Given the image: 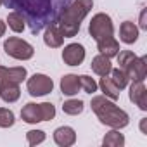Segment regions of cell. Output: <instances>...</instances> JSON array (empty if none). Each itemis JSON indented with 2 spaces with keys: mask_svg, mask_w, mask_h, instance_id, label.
I'll list each match as a JSON object with an SVG mask.
<instances>
[{
  "mask_svg": "<svg viewBox=\"0 0 147 147\" xmlns=\"http://www.w3.org/2000/svg\"><path fill=\"white\" fill-rule=\"evenodd\" d=\"M5 30H7V23H4L2 19H0V36L5 35Z\"/></svg>",
  "mask_w": 147,
  "mask_h": 147,
  "instance_id": "obj_28",
  "label": "cell"
},
{
  "mask_svg": "<svg viewBox=\"0 0 147 147\" xmlns=\"http://www.w3.org/2000/svg\"><path fill=\"white\" fill-rule=\"evenodd\" d=\"M26 88L31 97H43L54 90V82L43 73H35L31 78H28Z\"/></svg>",
  "mask_w": 147,
  "mask_h": 147,
  "instance_id": "obj_8",
  "label": "cell"
},
{
  "mask_svg": "<svg viewBox=\"0 0 147 147\" xmlns=\"http://www.w3.org/2000/svg\"><path fill=\"white\" fill-rule=\"evenodd\" d=\"M2 4H4V0H0V5H2Z\"/></svg>",
  "mask_w": 147,
  "mask_h": 147,
  "instance_id": "obj_30",
  "label": "cell"
},
{
  "mask_svg": "<svg viewBox=\"0 0 147 147\" xmlns=\"http://www.w3.org/2000/svg\"><path fill=\"white\" fill-rule=\"evenodd\" d=\"M137 38H138V28L135 26V23H131V21L121 23V26H119V40L123 43H126V45H131V43L137 42Z\"/></svg>",
  "mask_w": 147,
  "mask_h": 147,
  "instance_id": "obj_16",
  "label": "cell"
},
{
  "mask_svg": "<svg viewBox=\"0 0 147 147\" xmlns=\"http://www.w3.org/2000/svg\"><path fill=\"white\" fill-rule=\"evenodd\" d=\"M78 80H80V88L85 92V94H95L97 92V88H99V85H97V82L92 78V76H88V75H82V76H78Z\"/></svg>",
  "mask_w": 147,
  "mask_h": 147,
  "instance_id": "obj_24",
  "label": "cell"
},
{
  "mask_svg": "<svg viewBox=\"0 0 147 147\" xmlns=\"http://www.w3.org/2000/svg\"><path fill=\"white\" fill-rule=\"evenodd\" d=\"M7 24H9V28H11L14 33H21V31H24V28H26V21H24V18H23L18 11H11V12H9V16H7Z\"/></svg>",
  "mask_w": 147,
  "mask_h": 147,
  "instance_id": "obj_21",
  "label": "cell"
},
{
  "mask_svg": "<svg viewBox=\"0 0 147 147\" xmlns=\"http://www.w3.org/2000/svg\"><path fill=\"white\" fill-rule=\"evenodd\" d=\"M92 7H94V0H73L61 12L57 24H59L64 38H73L78 35L82 21L88 16Z\"/></svg>",
  "mask_w": 147,
  "mask_h": 147,
  "instance_id": "obj_2",
  "label": "cell"
},
{
  "mask_svg": "<svg viewBox=\"0 0 147 147\" xmlns=\"http://www.w3.org/2000/svg\"><path fill=\"white\" fill-rule=\"evenodd\" d=\"M21 118L24 123H30V125L40 123V121H50L55 118V107L50 102H42V104L28 102L21 109Z\"/></svg>",
  "mask_w": 147,
  "mask_h": 147,
  "instance_id": "obj_5",
  "label": "cell"
},
{
  "mask_svg": "<svg viewBox=\"0 0 147 147\" xmlns=\"http://www.w3.org/2000/svg\"><path fill=\"white\" fill-rule=\"evenodd\" d=\"M90 66H92V71L95 73V75H99V76H106V75H109L111 69H113L111 59L106 57V55H102V54L95 55V57L92 59V64H90Z\"/></svg>",
  "mask_w": 147,
  "mask_h": 147,
  "instance_id": "obj_17",
  "label": "cell"
},
{
  "mask_svg": "<svg viewBox=\"0 0 147 147\" xmlns=\"http://www.w3.org/2000/svg\"><path fill=\"white\" fill-rule=\"evenodd\" d=\"M80 90V80H78V75H73V73H69V75H64L61 78V92L64 95H76Z\"/></svg>",
  "mask_w": 147,
  "mask_h": 147,
  "instance_id": "obj_15",
  "label": "cell"
},
{
  "mask_svg": "<svg viewBox=\"0 0 147 147\" xmlns=\"http://www.w3.org/2000/svg\"><path fill=\"white\" fill-rule=\"evenodd\" d=\"M130 100L137 104L142 111H147V88L144 85V80L133 82L130 85Z\"/></svg>",
  "mask_w": 147,
  "mask_h": 147,
  "instance_id": "obj_10",
  "label": "cell"
},
{
  "mask_svg": "<svg viewBox=\"0 0 147 147\" xmlns=\"http://www.w3.org/2000/svg\"><path fill=\"white\" fill-rule=\"evenodd\" d=\"M43 43L50 49H59L62 43H64V35L59 28L57 23H52L45 28V33H43Z\"/></svg>",
  "mask_w": 147,
  "mask_h": 147,
  "instance_id": "obj_11",
  "label": "cell"
},
{
  "mask_svg": "<svg viewBox=\"0 0 147 147\" xmlns=\"http://www.w3.org/2000/svg\"><path fill=\"white\" fill-rule=\"evenodd\" d=\"M54 142L59 147H69L76 142V131L71 126H59L54 131Z\"/></svg>",
  "mask_w": 147,
  "mask_h": 147,
  "instance_id": "obj_13",
  "label": "cell"
},
{
  "mask_svg": "<svg viewBox=\"0 0 147 147\" xmlns=\"http://www.w3.org/2000/svg\"><path fill=\"white\" fill-rule=\"evenodd\" d=\"M62 61L67 66H80L85 61V47L82 43H69L62 50Z\"/></svg>",
  "mask_w": 147,
  "mask_h": 147,
  "instance_id": "obj_9",
  "label": "cell"
},
{
  "mask_svg": "<svg viewBox=\"0 0 147 147\" xmlns=\"http://www.w3.org/2000/svg\"><path fill=\"white\" fill-rule=\"evenodd\" d=\"M88 33L97 43H102L109 38H114V26H113L111 16H107L104 12L95 14L88 24Z\"/></svg>",
  "mask_w": 147,
  "mask_h": 147,
  "instance_id": "obj_6",
  "label": "cell"
},
{
  "mask_svg": "<svg viewBox=\"0 0 147 147\" xmlns=\"http://www.w3.org/2000/svg\"><path fill=\"white\" fill-rule=\"evenodd\" d=\"M28 76V71L24 66H16V67H5L0 66V83L2 82H14L21 83Z\"/></svg>",
  "mask_w": 147,
  "mask_h": 147,
  "instance_id": "obj_12",
  "label": "cell"
},
{
  "mask_svg": "<svg viewBox=\"0 0 147 147\" xmlns=\"http://www.w3.org/2000/svg\"><path fill=\"white\" fill-rule=\"evenodd\" d=\"M99 85V88L102 90V94L107 97V99H111V100H118L119 99V94H121V90L113 83V80H111V76H100V82L97 83Z\"/></svg>",
  "mask_w": 147,
  "mask_h": 147,
  "instance_id": "obj_18",
  "label": "cell"
},
{
  "mask_svg": "<svg viewBox=\"0 0 147 147\" xmlns=\"http://www.w3.org/2000/svg\"><path fill=\"white\" fill-rule=\"evenodd\" d=\"M102 145L104 147H123L125 145V135L119 133V130L113 128L109 133H106V137L102 138Z\"/></svg>",
  "mask_w": 147,
  "mask_h": 147,
  "instance_id": "obj_20",
  "label": "cell"
},
{
  "mask_svg": "<svg viewBox=\"0 0 147 147\" xmlns=\"http://www.w3.org/2000/svg\"><path fill=\"white\" fill-rule=\"evenodd\" d=\"M14 123H16L14 113L7 107H0V128H11L14 126Z\"/></svg>",
  "mask_w": 147,
  "mask_h": 147,
  "instance_id": "obj_25",
  "label": "cell"
},
{
  "mask_svg": "<svg viewBox=\"0 0 147 147\" xmlns=\"http://www.w3.org/2000/svg\"><path fill=\"white\" fill-rule=\"evenodd\" d=\"M21 95V88H19V83H14V82H2L0 83V99L7 104H12L19 99Z\"/></svg>",
  "mask_w": 147,
  "mask_h": 147,
  "instance_id": "obj_14",
  "label": "cell"
},
{
  "mask_svg": "<svg viewBox=\"0 0 147 147\" xmlns=\"http://www.w3.org/2000/svg\"><path fill=\"white\" fill-rule=\"evenodd\" d=\"M83 109H85V102L80 99H69L62 104V111L69 116H78L83 113Z\"/></svg>",
  "mask_w": 147,
  "mask_h": 147,
  "instance_id": "obj_22",
  "label": "cell"
},
{
  "mask_svg": "<svg viewBox=\"0 0 147 147\" xmlns=\"http://www.w3.org/2000/svg\"><path fill=\"white\" fill-rule=\"evenodd\" d=\"M97 49H99V52L102 54V55H106V57H116L118 55V52L121 50L119 49V42L116 40V38H109V40H106V42H102V43H97Z\"/></svg>",
  "mask_w": 147,
  "mask_h": 147,
  "instance_id": "obj_19",
  "label": "cell"
},
{
  "mask_svg": "<svg viewBox=\"0 0 147 147\" xmlns=\"http://www.w3.org/2000/svg\"><path fill=\"white\" fill-rule=\"evenodd\" d=\"M145 119H147V118H142V121H140V130H142L144 135H147V130H145Z\"/></svg>",
  "mask_w": 147,
  "mask_h": 147,
  "instance_id": "obj_29",
  "label": "cell"
},
{
  "mask_svg": "<svg viewBox=\"0 0 147 147\" xmlns=\"http://www.w3.org/2000/svg\"><path fill=\"white\" fill-rule=\"evenodd\" d=\"M140 28H142V30H147V21H145V9L140 12Z\"/></svg>",
  "mask_w": 147,
  "mask_h": 147,
  "instance_id": "obj_27",
  "label": "cell"
},
{
  "mask_svg": "<svg viewBox=\"0 0 147 147\" xmlns=\"http://www.w3.org/2000/svg\"><path fill=\"white\" fill-rule=\"evenodd\" d=\"M118 64L119 69L126 73L131 82L145 80L147 75V57H137L131 50H119L118 52Z\"/></svg>",
  "mask_w": 147,
  "mask_h": 147,
  "instance_id": "obj_4",
  "label": "cell"
},
{
  "mask_svg": "<svg viewBox=\"0 0 147 147\" xmlns=\"http://www.w3.org/2000/svg\"><path fill=\"white\" fill-rule=\"evenodd\" d=\"M26 138H28V144L30 145H38L45 140V131L42 130H30L26 133Z\"/></svg>",
  "mask_w": 147,
  "mask_h": 147,
  "instance_id": "obj_26",
  "label": "cell"
},
{
  "mask_svg": "<svg viewBox=\"0 0 147 147\" xmlns=\"http://www.w3.org/2000/svg\"><path fill=\"white\" fill-rule=\"evenodd\" d=\"M90 107L95 113V116L99 118V121L102 125L109 126V128L121 130V128L128 126V123H130L128 113L123 111L121 107H118L114 104V100L107 99L106 95H95V97H92Z\"/></svg>",
  "mask_w": 147,
  "mask_h": 147,
  "instance_id": "obj_3",
  "label": "cell"
},
{
  "mask_svg": "<svg viewBox=\"0 0 147 147\" xmlns=\"http://www.w3.org/2000/svg\"><path fill=\"white\" fill-rule=\"evenodd\" d=\"M111 80H113V83L119 88V90H123V88H126V85H128V82H130V78L126 76V73L123 71V69H119V67H116V69H111Z\"/></svg>",
  "mask_w": 147,
  "mask_h": 147,
  "instance_id": "obj_23",
  "label": "cell"
},
{
  "mask_svg": "<svg viewBox=\"0 0 147 147\" xmlns=\"http://www.w3.org/2000/svg\"><path fill=\"white\" fill-rule=\"evenodd\" d=\"M73 2V0H4V5L18 11L31 35L42 33L49 24L57 23L61 12Z\"/></svg>",
  "mask_w": 147,
  "mask_h": 147,
  "instance_id": "obj_1",
  "label": "cell"
},
{
  "mask_svg": "<svg viewBox=\"0 0 147 147\" xmlns=\"http://www.w3.org/2000/svg\"><path fill=\"white\" fill-rule=\"evenodd\" d=\"M4 50L9 57L18 59V61H28L35 55L33 45L23 38H18V36H9L4 42Z\"/></svg>",
  "mask_w": 147,
  "mask_h": 147,
  "instance_id": "obj_7",
  "label": "cell"
}]
</instances>
